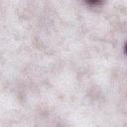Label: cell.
Masks as SVG:
<instances>
[{
	"instance_id": "obj_2",
	"label": "cell",
	"mask_w": 127,
	"mask_h": 127,
	"mask_svg": "<svg viewBox=\"0 0 127 127\" xmlns=\"http://www.w3.org/2000/svg\"><path fill=\"white\" fill-rule=\"evenodd\" d=\"M124 49H125V53L127 54V43L125 44V48H124Z\"/></svg>"
},
{
	"instance_id": "obj_1",
	"label": "cell",
	"mask_w": 127,
	"mask_h": 127,
	"mask_svg": "<svg viewBox=\"0 0 127 127\" xmlns=\"http://www.w3.org/2000/svg\"><path fill=\"white\" fill-rule=\"evenodd\" d=\"M86 3L87 4H93V5H95V4H100L101 1H86Z\"/></svg>"
}]
</instances>
